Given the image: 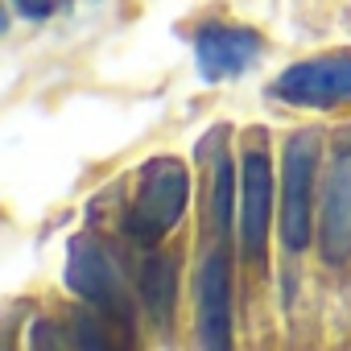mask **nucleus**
<instances>
[{"label": "nucleus", "mask_w": 351, "mask_h": 351, "mask_svg": "<svg viewBox=\"0 0 351 351\" xmlns=\"http://www.w3.org/2000/svg\"><path fill=\"white\" fill-rule=\"evenodd\" d=\"M191 199V178L186 165L178 157H153L145 161L141 178H136V195L128 207V236L136 244H157L161 236H169V228L182 219Z\"/></svg>", "instance_id": "f257e3e1"}, {"label": "nucleus", "mask_w": 351, "mask_h": 351, "mask_svg": "<svg viewBox=\"0 0 351 351\" xmlns=\"http://www.w3.org/2000/svg\"><path fill=\"white\" fill-rule=\"evenodd\" d=\"M62 281L91 306H99L112 322H132V289H128V277H124V265L120 256L104 244V240H91V236H79L66 252V269H62Z\"/></svg>", "instance_id": "f03ea898"}, {"label": "nucleus", "mask_w": 351, "mask_h": 351, "mask_svg": "<svg viewBox=\"0 0 351 351\" xmlns=\"http://www.w3.org/2000/svg\"><path fill=\"white\" fill-rule=\"evenodd\" d=\"M314 173H318V136L314 132L289 136L281 161V240L289 252H302L310 244Z\"/></svg>", "instance_id": "7ed1b4c3"}, {"label": "nucleus", "mask_w": 351, "mask_h": 351, "mask_svg": "<svg viewBox=\"0 0 351 351\" xmlns=\"http://www.w3.org/2000/svg\"><path fill=\"white\" fill-rule=\"evenodd\" d=\"M273 95L293 108H335L351 104V50L293 62L277 75Z\"/></svg>", "instance_id": "20e7f679"}, {"label": "nucleus", "mask_w": 351, "mask_h": 351, "mask_svg": "<svg viewBox=\"0 0 351 351\" xmlns=\"http://www.w3.org/2000/svg\"><path fill=\"white\" fill-rule=\"evenodd\" d=\"M261 50H265V42L244 25H215L211 21V25L195 29V66L207 83L240 79L244 71H252Z\"/></svg>", "instance_id": "39448f33"}, {"label": "nucleus", "mask_w": 351, "mask_h": 351, "mask_svg": "<svg viewBox=\"0 0 351 351\" xmlns=\"http://www.w3.org/2000/svg\"><path fill=\"white\" fill-rule=\"evenodd\" d=\"M269 223H273V165H269V149L252 145L244 153V203H240V244H244V256H252V261L265 256Z\"/></svg>", "instance_id": "423d86ee"}, {"label": "nucleus", "mask_w": 351, "mask_h": 351, "mask_svg": "<svg viewBox=\"0 0 351 351\" xmlns=\"http://www.w3.org/2000/svg\"><path fill=\"white\" fill-rule=\"evenodd\" d=\"M199 343L211 351L232 347V273L228 252H211L199 269Z\"/></svg>", "instance_id": "0eeeda50"}, {"label": "nucleus", "mask_w": 351, "mask_h": 351, "mask_svg": "<svg viewBox=\"0 0 351 351\" xmlns=\"http://www.w3.org/2000/svg\"><path fill=\"white\" fill-rule=\"evenodd\" d=\"M322 256L330 265L351 261V149H339L322 195Z\"/></svg>", "instance_id": "6e6552de"}, {"label": "nucleus", "mask_w": 351, "mask_h": 351, "mask_svg": "<svg viewBox=\"0 0 351 351\" xmlns=\"http://www.w3.org/2000/svg\"><path fill=\"white\" fill-rule=\"evenodd\" d=\"M136 289H141V302L153 314V322H169V310H173V261L169 256H149L141 265Z\"/></svg>", "instance_id": "1a4fd4ad"}, {"label": "nucleus", "mask_w": 351, "mask_h": 351, "mask_svg": "<svg viewBox=\"0 0 351 351\" xmlns=\"http://www.w3.org/2000/svg\"><path fill=\"white\" fill-rule=\"evenodd\" d=\"M211 223L215 236L232 232V157L219 153L215 157V178H211Z\"/></svg>", "instance_id": "9d476101"}, {"label": "nucleus", "mask_w": 351, "mask_h": 351, "mask_svg": "<svg viewBox=\"0 0 351 351\" xmlns=\"http://www.w3.org/2000/svg\"><path fill=\"white\" fill-rule=\"evenodd\" d=\"M13 9H21L25 17H46L54 9V0H13Z\"/></svg>", "instance_id": "9b49d317"}]
</instances>
